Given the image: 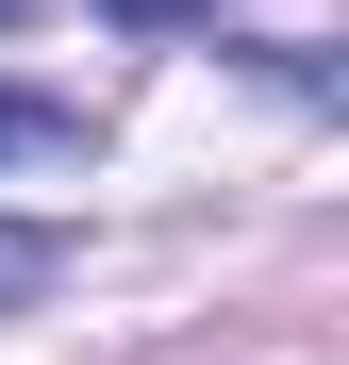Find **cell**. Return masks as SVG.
Listing matches in <instances>:
<instances>
[{"mask_svg":"<svg viewBox=\"0 0 349 365\" xmlns=\"http://www.w3.org/2000/svg\"><path fill=\"white\" fill-rule=\"evenodd\" d=\"M116 17H216V0H116Z\"/></svg>","mask_w":349,"mask_h":365,"instance_id":"cell-3","label":"cell"},{"mask_svg":"<svg viewBox=\"0 0 349 365\" xmlns=\"http://www.w3.org/2000/svg\"><path fill=\"white\" fill-rule=\"evenodd\" d=\"M0 150H84V116H67V100H34V83H0Z\"/></svg>","mask_w":349,"mask_h":365,"instance_id":"cell-2","label":"cell"},{"mask_svg":"<svg viewBox=\"0 0 349 365\" xmlns=\"http://www.w3.org/2000/svg\"><path fill=\"white\" fill-rule=\"evenodd\" d=\"M17 17H34V0H0V34H17Z\"/></svg>","mask_w":349,"mask_h":365,"instance_id":"cell-4","label":"cell"},{"mask_svg":"<svg viewBox=\"0 0 349 365\" xmlns=\"http://www.w3.org/2000/svg\"><path fill=\"white\" fill-rule=\"evenodd\" d=\"M67 266H84V250H67L50 216H0V316H17V299H50Z\"/></svg>","mask_w":349,"mask_h":365,"instance_id":"cell-1","label":"cell"}]
</instances>
